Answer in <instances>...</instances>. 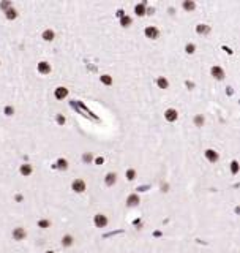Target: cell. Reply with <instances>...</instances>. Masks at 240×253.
<instances>
[{
	"label": "cell",
	"mask_w": 240,
	"mask_h": 253,
	"mask_svg": "<svg viewBox=\"0 0 240 253\" xmlns=\"http://www.w3.org/2000/svg\"><path fill=\"white\" fill-rule=\"evenodd\" d=\"M212 75H213L216 79H223V78H224V71L220 67H213V68H212Z\"/></svg>",
	"instance_id": "9"
},
{
	"label": "cell",
	"mask_w": 240,
	"mask_h": 253,
	"mask_svg": "<svg viewBox=\"0 0 240 253\" xmlns=\"http://www.w3.org/2000/svg\"><path fill=\"white\" fill-rule=\"evenodd\" d=\"M100 79H101V82L106 84V85H111V84H112V78H111L109 75H103L101 78H100Z\"/></svg>",
	"instance_id": "17"
},
{
	"label": "cell",
	"mask_w": 240,
	"mask_h": 253,
	"mask_svg": "<svg viewBox=\"0 0 240 253\" xmlns=\"http://www.w3.org/2000/svg\"><path fill=\"white\" fill-rule=\"evenodd\" d=\"M54 95H55V98H57V100H63L65 97L68 95V90H67L65 87H57V89H55V93H54Z\"/></svg>",
	"instance_id": "6"
},
{
	"label": "cell",
	"mask_w": 240,
	"mask_h": 253,
	"mask_svg": "<svg viewBox=\"0 0 240 253\" xmlns=\"http://www.w3.org/2000/svg\"><path fill=\"white\" fill-rule=\"evenodd\" d=\"M13 112H14V109H13L11 106H6V108H5V114H6V116H11Z\"/></svg>",
	"instance_id": "27"
},
{
	"label": "cell",
	"mask_w": 240,
	"mask_h": 253,
	"mask_svg": "<svg viewBox=\"0 0 240 253\" xmlns=\"http://www.w3.org/2000/svg\"><path fill=\"white\" fill-rule=\"evenodd\" d=\"M208 32V27L207 25H197V33H207Z\"/></svg>",
	"instance_id": "21"
},
{
	"label": "cell",
	"mask_w": 240,
	"mask_h": 253,
	"mask_svg": "<svg viewBox=\"0 0 240 253\" xmlns=\"http://www.w3.org/2000/svg\"><path fill=\"white\" fill-rule=\"evenodd\" d=\"M38 225H40L41 228H48L49 225H51V221H48V220H41V221H40V223H38Z\"/></svg>",
	"instance_id": "25"
},
{
	"label": "cell",
	"mask_w": 240,
	"mask_h": 253,
	"mask_svg": "<svg viewBox=\"0 0 240 253\" xmlns=\"http://www.w3.org/2000/svg\"><path fill=\"white\" fill-rule=\"evenodd\" d=\"M84 161H86V163H88V161H92V155L90 154H86V155H84Z\"/></svg>",
	"instance_id": "30"
},
{
	"label": "cell",
	"mask_w": 240,
	"mask_h": 253,
	"mask_svg": "<svg viewBox=\"0 0 240 253\" xmlns=\"http://www.w3.org/2000/svg\"><path fill=\"white\" fill-rule=\"evenodd\" d=\"M0 6H2V8H3V10L6 11V10H8V8H11V3H10V2H3L2 5H0Z\"/></svg>",
	"instance_id": "28"
},
{
	"label": "cell",
	"mask_w": 240,
	"mask_h": 253,
	"mask_svg": "<svg viewBox=\"0 0 240 253\" xmlns=\"http://www.w3.org/2000/svg\"><path fill=\"white\" fill-rule=\"evenodd\" d=\"M57 168H59V169H67V168H68V163H67V160H63V158L57 160Z\"/></svg>",
	"instance_id": "16"
},
{
	"label": "cell",
	"mask_w": 240,
	"mask_h": 253,
	"mask_svg": "<svg viewBox=\"0 0 240 253\" xmlns=\"http://www.w3.org/2000/svg\"><path fill=\"white\" fill-rule=\"evenodd\" d=\"M115 177H117V176H115V174H112V173H109V174H107V176H106V185H114L115 184Z\"/></svg>",
	"instance_id": "13"
},
{
	"label": "cell",
	"mask_w": 240,
	"mask_h": 253,
	"mask_svg": "<svg viewBox=\"0 0 240 253\" xmlns=\"http://www.w3.org/2000/svg\"><path fill=\"white\" fill-rule=\"evenodd\" d=\"M73 190L77 193H82L84 190H86V182L81 180V179H76V180L73 182Z\"/></svg>",
	"instance_id": "2"
},
{
	"label": "cell",
	"mask_w": 240,
	"mask_h": 253,
	"mask_svg": "<svg viewBox=\"0 0 240 253\" xmlns=\"http://www.w3.org/2000/svg\"><path fill=\"white\" fill-rule=\"evenodd\" d=\"M38 71H40L41 75H48V73H51V65H49L48 62H40V63H38Z\"/></svg>",
	"instance_id": "3"
},
{
	"label": "cell",
	"mask_w": 240,
	"mask_h": 253,
	"mask_svg": "<svg viewBox=\"0 0 240 253\" xmlns=\"http://www.w3.org/2000/svg\"><path fill=\"white\" fill-rule=\"evenodd\" d=\"M120 24H122L123 27H128L131 24V18L128 16H122V21H120Z\"/></svg>",
	"instance_id": "19"
},
{
	"label": "cell",
	"mask_w": 240,
	"mask_h": 253,
	"mask_svg": "<svg viewBox=\"0 0 240 253\" xmlns=\"http://www.w3.org/2000/svg\"><path fill=\"white\" fill-rule=\"evenodd\" d=\"M93 221H95V226H98V228H104L107 225V218H106V215H103V214H96Z\"/></svg>",
	"instance_id": "1"
},
{
	"label": "cell",
	"mask_w": 240,
	"mask_h": 253,
	"mask_svg": "<svg viewBox=\"0 0 240 253\" xmlns=\"http://www.w3.org/2000/svg\"><path fill=\"white\" fill-rule=\"evenodd\" d=\"M126 202H128V206H136L139 202V196H138V195H131V196H128Z\"/></svg>",
	"instance_id": "10"
},
{
	"label": "cell",
	"mask_w": 240,
	"mask_h": 253,
	"mask_svg": "<svg viewBox=\"0 0 240 253\" xmlns=\"http://www.w3.org/2000/svg\"><path fill=\"white\" fill-rule=\"evenodd\" d=\"M57 122H59V123H65V117H63V116H57Z\"/></svg>",
	"instance_id": "31"
},
{
	"label": "cell",
	"mask_w": 240,
	"mask_h": 253,
	"mask_svg": "<svg viewBox=\"0 0 240 253\" xmlns=\"http://www.w3.org/2000/svg\"><path fill=\"white\" fill-rule=\"evenodd\" d=\"M231 171L234 174H237V171H239V163L237 161H232V165H231Z\"/></svg>",
	"instance_id": "24"
},
{
	"label": "cell",
	"mask_w": 240,
	"mask_h": 253,
	"mask_svg": "<svg viewBox=\"0 0 240 253\" xmlns=\"http://www.w3.org/2000/svg\"><path fill=\"white\" fill-rule=\"evenodd\" d=\"M145 37L147 38H156L158 37V29L156 27H147L145 29Z\"/></svg>",
	"instance_id": "8"
},
{
	"label": "cell",
	"mask_w": 240,
	"mask_h": 253,
	"mask_svg": "<svg viewBox=\"0 0 240 253\" xmlns=\"http://www.w3.org/2000/svg\"><path fill=\"white\" fill-rule=\"evenodd\" d=\"M136 14H139V16H142V14H145L144 3H142V5H138V6H136Z\"/></svg>",
	"instance_id": "20"
},
{
	"label": "cell",
	"mask_w": 240,
	"mask_h": 253,
	"mask_svg": "<svg viewBox=\"0 0 240 253\" xmlns=\"http://www.w3.org/2000/svg\"><path fill=\"white\" fill-rule=\"evenodd\" d=\"M21 174H24V176H30V174H32V166H30V165H22L21 166Z\"/></svg>",
	"instance_id": "11"
},
{
	"label": "cell",
	"mask_w": 240,
	"mask_h": 253,
	"mask_svg": "<svg viewBox=\"0 0 240 253\" xmlns=\"http://www.w3.org/2000/svg\"><path fill=\"white\" fill-rule=\"evenodd\" d=\"M183 8L185 10H193L194 8V2H183Z\"/></svg>",
	"instance_id": "23"
},
{
	"label": "cell",
	"mask_w": 240,
	"mask_h": 253,
	"mask_svg": "<svg viewBox=\"0 0 240 253\" xmlns=\"http://www.w3.org/2000/svg\"><path fill=\"white\" fill-rule=\"evenodd\" d=\"M177 116H179V114H177L175 109H168V111L164 112V117H166V120H168V122H175V120H177Z\"/></svg>",
	"instance_id": "4"
},
{
	"label": "cell",
	"mask_w": 240,
	"mask_h": 253,
	"mask_svg": "<svg viewBox=\"0 0 240 253\" xmlns=\"http://www.w3.org/2000/svg\"><path fill=\"white\" fill-rule=\"evenodd\" d=\"M206 158L208 161H212V163H215L216 160H218V154H216L215 150H212V149H208L206 150Z\"/></svg>",
	"instance_id": "7"
},
{
	"label": "cell",
	"mask_w": 240,
	"mask_h": 253,
	"mask_svg": "<svg viewBox=\"0 0 240 253\" xmlns=\"http://www.w3.org/2000/svg\"><path fill=\"white\" fill-rule=\"evenodd\" d=\"M156 84H158V87L160 89H168V79H164V78H158V81H156Z\"/></svg>",
	"instance_id": "15"
},
{
	"label": "cell",
	"mask_w": 240,
	"mask_h": 253,
	"mask_svg": "<svg viewBox=\"0 0 240 253\" xmlns=\"http://www.w3.org/2000/svg\"><path fill=\"white\" fill-rule=\"evenodd\" d=\"M5 14H6V18H8V19H16V16H18L16 10H14L13 6H11V8H8V10H6V11H5Z\"/></svg>",
	"instance_id": "12"
},
{
	"label": "cell",
	"mask_w": 240,
	"mask_h": 253,
	"mask_svg": "<svg viewBox=\"0 0 240 253\" xmlns=\"http://www.w3.org/2000/svg\"><path fill=\"white\" fill-rule=\"evenodd\" d=\"M71 244H73V237L71 236H65L63 239H62V245H65V247H69Z\"/></svg>",
	"instance_id": "18"
},
{
	"label": "cell",
	"mask_w": 240,
	"mask_h": 253,
	"mask_svg": "<svg viewBox=\"0 0 240 253\" xmlns=\"http://www.w3.org/2000/svg\"><path fill=\"white\" fill-rule=\"evenodd\" d=\"M13 237L16 240H22V239H25V229L24 228H16L13 231Z\"/></svg>",
	"instance_id": "5"
},
{
	"label": "cell",
	"mask_w": 240,
	"mask_h": 253,
	"mask_svg": "<svg viewBox=\"0 0 240 253\" xmlns=\"http://www.w3.org/2000/svg\"><path fill=\"white\" fill-rule=\"evenodd\" d=\"M126 177H128L130 180H133V179L136 177V171H134V169H128V171H126Z\"/></svg>",
	"instance_id": "22"
},
{
	"label": "cell",
	"mask_w": 240,
	"mask_h": 253,
	"mask_svg": "<svg viewBox=\"0 0 240 253\" xmlns=\"http://www.w3.org/2000/svg\"><path fill=\"white\" fill-rule=\"evenodd\" d=\"M187 52H188V54H193V52H194V44H188V46H187Z\"/></svg>",
	"instance_id": "29"
},
{
	"label": "cell",
	"mask_w": 240,
	"mask_h": 253,
	"mask_svg": "<svg viewBox=\"0 0 240 253\" xmlns=\"http://www.w3.org/2000/svg\"><path fill=\"white\" fill-rule=\"evenodd\" d=\"M43 38L46 41H52L54 40V32H52V30H44V32H43Z\"/></svg>",
	"instance_id": "14"
},
{
	"label": "cell",
	"mask_w": 240,
	"mask_h": 253,
	"mask_svg": "<svg viewBox=\"0 0 240 253\" xmlns=\"http://www.w3.org/2000/svg\"><path fill=\"white\" fill-rule=\"evenodd\" d=\"M194 122H196V125H202V123H204V117H202V116H197V117L194 119Z\"/></svg>",
	"instance_id": "26"
}]
</instances>
